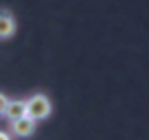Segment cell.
Returning <instances> with one entry per match:
<instances>
[{"label": "cell", "instance_id": "6da1fadb", "mask_svg": "<svg viewBox=\"0 0 149 140\" xmlns=\"http://www.w3.org/2000/svg\"><path fill=\"white\" fill-rule=\"evenodd\" d=\"M25 107H26V116L32 117L33 121L46 119L47 116H51V110H53V103L44 93L32 95L28 100H25Z\"/></svg>", "mask_w": 149, "mask_h": 140}, {"label": "cell", "instance_id": "7a4b0ae2", "mask_svg": "<svg viewBox=\"0 0 149 140\" xmlns=\"http://www.w3.org/2000/svg\"><path fill=\"white\" fill-rule=\"evenodd\" d=\"M35 128H37V121H33L28 116H21L18 119H13L11 124H9L11 133L14 137H19V138H26V137L33 135Z\"/></svg>", "mask_w": 149, "mask_h": 140}, {"label": "cell", "instance_id": "3957f363", "mask_svg": "<svg viewBox=\"0 0 149 140\" xmlns=\"http://www.w3.org/2000/svg\"><path fill=\"white\" fill-rule=\"evenodd\" d=\"M16 28L18 25H16L13 12L7 9H0V40L11 39L16 33Z\"/></svg>", "mask_w": 149, "mask_h": 140}, {"label": "cell", "instance_id": "277c9868", "mask_svg": "<svg viewBox=\"0 0 149 140\" xmlns=\"http://www.w3.org/2000/svg\"><path fill=\"white\" fill-rule=\"evenodd\" d=\"M2 116H6L9 121L18 119V117H21V116H26L25 100H9V103H7V107H6V110H4Z\"/></svg>", "mask_w": 149, "mask_h": 140}, {"label": "cell", "instance_id": "5b68a950", "mask_svg": "<svg viewBox=\"0 0 149 140\" xmlns=\"http://www.w3.org/2000/svg\"><path fill=\"white\" fill-rule=\"evenodd\" d=\"M7 103H9V98H7L4 93H0V114H4V110H6Z\"/></svg>", "mask_w": 149, "mask_h": 140}, {"label": "cell", "instance_id": "8992f818", "mask_svg": "<svg viewBox=\"0 0 149 140\" xmlns=\"http://www.w3.org/2000/svg\"><path fill=\"white\" fill-rule=\"evenodd\" d=\"M0 140H13V138L9 137V133H6V131H0Z\"/></svg>", "mask_w": 149, "mask_h": 140}]
</instances>
